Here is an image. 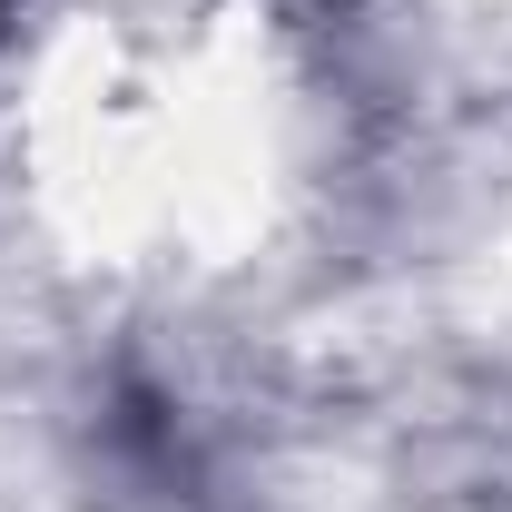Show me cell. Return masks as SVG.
<instances>
[{"mask_svg": "<svg viewBox=\"0 0 512 512\" xmlns=\"http://www.w3.org/2000/svg\"><path fill=\"white\" fill-rule=\"evenodd\" d=\"M0 30H10V0H0Z\"/></svg>", "mask_w": 512, "mask_h": 512, "instance_id": "6da1fadb", "label": "cell"}]
</instances>
